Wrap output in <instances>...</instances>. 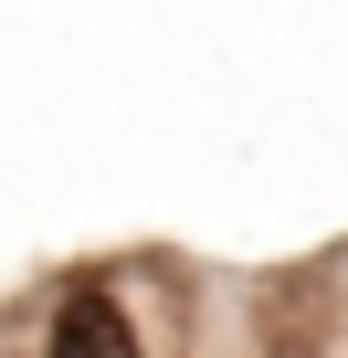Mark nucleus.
<instances>
[{
  "mask_svg": "<svg viewBox=\"0 0 348 358\" xmlns=\"http://www.w3.org/2000/svg\"><path fill=\"white\" fill-rule=\"evenodd\" d=\"M53 358H137L127 306H116L106 285H74V295L53 306Z\"/></svg>",
  "mask_w": 348,
  "mask_h": 358,
  "instance_id": "nucleus-1",
  "label": "nucleus"
}]
</instances>
